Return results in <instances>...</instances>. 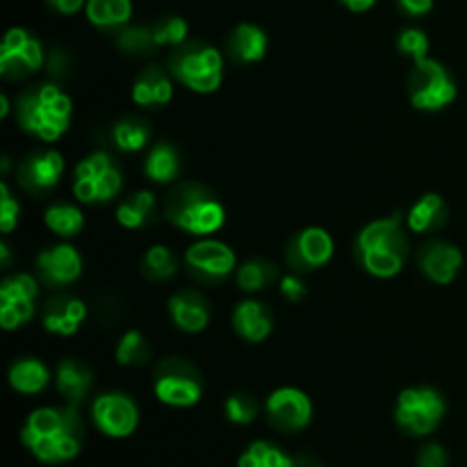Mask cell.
I'll list each match as a JSON object with an SVG mask.
<instances>
[{"instance_id":"1","label":"cell","mask_w":467,"mask_h":467,"mask_svg":"<svg viewBox=\"0 0 467 467\" xmlns=\"http://www.w3.org/2000/svg\"><path fill=\"white\" fill-rule=\"evenodd\" d=\"M21 442L41 463H67L80 454L85 424L73 406H44L27 415L21 429Z\"/></svg>"},{"instance_id":"2","label":"cell","mask_w":467,"mask_h":467,"mask_svg":"<svg viewBox=\"0 0 467 467\" xmlns=\"http://www.w3.org/2000/svg\"><path fill=\"white\" fill-rule=\"evenodd\" d=\"M409 237L404 231L401 213L369 222L356 240V258L360 267L374 278H395L409 258Z\"/></svg>"},{"instance_id":"3","label":"cell","mask_w":467,"mask_h":467,"mask_svg":"<svg viewBox=\"0 0 467 467\" xmlns=\"http://www.w3.org/2000/svg\"><path fill=\"white\" fill-rule=\"evenodd\" d=\"M71 99L53 82L30 87L16 100L18 126L41 141H57L71 126Z\"/></svg>"},{"instance_id":"4","label":"cell","mask_w":467,"mask_h":467,"mask_svg":"<svg viewBox=\"0 0 467 467\" xmlns=\"http://www.w3.org/2000/svg\"><path fill=\"white\" fill-rule=\"evenodd\" d=\"M164 217L194 237H210L226 222V210L213 190L199 182H182L169 192Z\"/></svg>"},{"instance_id":"5","label":"cell","mask_w":467,"mask_h":467,"mask_svg":"<svg viewBox=\"0 0 467 467\" xmlns=\"http://www.w3.org/2000/svg\"><path fill=\"white\" fill-rule=\"evenodd\" d=\"M169 73L196 94H214L223 80V57L214 46L190 41L169 57Z\"/></svg>"},{"instance_id":"6","label":"cell","mask_w":467,"mask_h":467,"mask_svg":"<svg viewBox=\"0 0 467 467\" xmlns=\"http://www.w3.org/2000/svg\"><path fill=\"white\" fill-rule=\"evenodd\" d=\"M121 187V167L105 150H94V153L87 155L73 173V194L80 203H109L112 199H117Z\"/></svg>"},{"instance_id":"7","label":"cell","mask_w":467,"mask_h":467,"mask_svg":"<svg viewBox=\"0 0 467 467\" xmlns=\"http://www.w3.org/2000/svg\"><path fill=\"white\" fill-rule=\"evenodd\" d=\"M447 401L436 388L415 386L400 392L395 404V422L404 433L415 438L431 436L445 420Z\"/></svg>"},{"instance_id":"8","label":"cell","mask_w":467,"mask_h":467,"mask_svg":"<svg viewBox=\"0 0 467 467\" xmlns=\"http://www.w3.org/2000/svg\"><path fill=\"white\" fill-rule=\"evenodd\" d=\"M459 87L445 64L436 59H422L413 64L409 76V99L415 109L422 112H441L447 105L454 103Z\"/></svg>"},{"instance_id":"9","label":"cell","mask_w":467,"mask_h":467,"mask_svg":"<svg viewBox=\"0 0 467 467\" xmlns=\"http://www.w3.org/2000/svg\"><path fill=\"white\" fill-rule=\"evenodd\" d=\"M153 392L158 401L171 409H192L203 397L199 369L182 358H167L155 369Z\"/></svg>"},{"instance_id":"10","label":"cell","mask_w":467,"mask_h":467,"mask_svg":"<svg viewBox=\"0 0 467 467\" xmlns=\"http://www.w3.org/2000/svg\"><path fill=\"white\" fill-rule=\"evenodd\" d=\"M46 62L44 46L26 27H9L0 44V76L23 80L39 71Z\"/></svg>"},{"instance_id":"11","label":"cell","mask_w":467,"mask_h":467,"mask_svg":"<svg viewBox=\"0 0 467 467\" xmlns=\"http://www.w3.org/2000/svg\"><path fill=\"white\" fill-rule=\"evenodd\" d=\"M39 283L32 274H14L0 283V327L16 331L35 317Z\"/></svg>"},{"instance_id":"12","label":"cell","mask_w":467,"mask_h":467,"mask_svg":"<svg viewBox=\"0 0 467 467\" xmlns=\"http://www.w3.org/2000/svg\"><path fill=\"white\" fill-rule=\"evenodd\" d=\"M269 427L281 433H299L313 420V401L299 388H278L265 404Z\"/></svg>"},{"instance_id":"13","label":"cell","mask_w":467,"mask_h":467,"mask_svg":"<svg viewBox=\"0 0 467 467\" xmlns=\"http://www.w3.org/2000/svg\"><path fill=\"white\" fill-rule=\"evenodd\" d=\"M91 420L96 429L109 438H128L140 424V409L132 397L123 392H105L91 404Z\"/></svg>"},{"instance_id":"14","label":"cell","mask_w":467,"mask_h":467,"mask_svg":"<svg viewBox=\"0 0 467 467\" xmlns=\"http://www.w3.org/2000/svg\"><path fill=\"white\" fill-rule=\"evenodd\" d=\"M336 254V242L331 233L319 226H308L295 233L285 246V260L295 272H315L328 265Z\"/></svg>"},{"instance_id":"15","label":"cell","mask_w":467,"mask_h":467,"mask_svg":"<svg viewBox=\"0 0 467 467\" xmlns=\"http://www.w3.org/2000/svg\"><path fill=\"white\" fill-rule=\"evenodd\" d=\"M185 265L196 278L205 283H217L235 272V251L213 237H201L185 251Z\"/></svg>"},{"instance_id":"16","label":"cell","mask_w":467,"mask_h":467,"mask_svg":"<svg viewBox=\"0 0 467 467\" xmlns=\"http://www.w3.org/2000/svg\"><path fill=\"white\" fill-rule=\"evenodd\" d=\"M64 169H67V164H64L59 150H35L18 164V182L30 194H48L50 190L57 187Z\"/></svg>"},{"instance_id":"17","label":"cell","mask_w":467,"mask_h":467,"mask_svg":"<svg viewBox=\"0 0 467 467\" xmlns=\"http://www.w3.org/2000/svg\"><path fill=\"white\" fill-rule=\"evenodd\" d=\"M36 276L41 283L53 287L68 285L78 281L82 274V258L76 246L71 244H55L41 251L35 260Z\"/></svg>"},{"instance_id":"18","label":"cell","mask_w":467,"mask_h":467,"mask_svg":"<svg viewBox=\"0 0 467 467\" xmlns=\"http://www.w3.org/2000/svg\"><path fill=\"white\" fill-rule=\"evenodd\" d=\"M418 267L436 285H450L463 267V254L445 240L427 242L418 254Z\"/></svg>"},{"instance_id":"19","label":"cell","mask_w":467,"mask_h":467,"mask_svg":"<svg viewBox=\"0 0 467 467\" xmlns=\"http://www.w3.org/2000/svg\"><path fill=\"white\" fill-rule=\"evenodd\" d=\"M85 319H87L85 301L68 295L53 296V299L44 306V313H41V324H44L46 331L53 333V336H64V337L80 331Z\"/></svg>"},{"instance_id":"20","label":"cell","mask_w":467,"mask_h":467,"mask_svg":"<svg viewBox=\"0 0 467 467\" xmlns=\"http://www.w3.org/2000/svg\"><path fill=\"white\" fill-rule=\"evenodd\" d=\"M169 317L173 327L182 333H201L210 324V306L205 296L194 290H182L169 299Z\"/></svg>"},{"instance_id":"21","label":"cell","mask_w":467,"mask_h":467,"mask_svg":"<svg viewBox=\"0 0 467 467\" xmlns=\"http://www.w3.org/2000/svg\"><path fill=\"white\" fill-rule=\"evenodd\" d=\"M171 73L164 71L158 64L146 67L132 82V100L141 108H164L173 99V80Z\"/></svg>"},{"instance_id":"22","label":"cell","mask_w":467,"mask_h":467,"mask_svg":"<svg viewBox=\"0 0 467 467\" xmlns=\"http://www.w3.org/2000/svg\"><path fill=\"white\" fill-rule=\"evenodd\" d=\"M233 328L242 340L251 345H260L274 331V315L265 304L255 299H246L233 310Z\"/></svg>"},{"instance_id":"23","label":"cell","mask_w":467,"mask_h":467,"mask_svg":"<svg viewBox=\"0 0 467 467\" xmlns=\"http://www.w3.org/2000/svg\"><path fill=\"white\" fill-rule=\"evenodd\" d=\"M55 388L68 406L78 409L94 388V372L80 360L64 358L59 360L57 369H55Z\"/></svg>"},{"instance_id":"24","label":"cell","mask_w":467,"mask_h":467,"mask_svg":"<svg viewBox=\"0 0 467 467\" xmlns=\"http://www.w3.org/2000/svg\"><path fill=\"white\" fill-rule=\"evenodd\" d=\"M269 48V36L255 23H240L233 27L231 36H228V50H231L233 59L242 64H255L265 59Z\"/></svg>"},{"instance_id":"25","label":"cell","mask_w":467,"mask_h":467,"mask_svg":"<svg viewBox=\"0 0 467 467\" xmlns=\"http://www.w3.org/2000/svg\"><path fill=\"white\" fill-rule=\"evenodd\" d=\"M447 210L445 199L436 192H429V194L420 196L413 203V208L406 214V226H409L410 233H433L438 228L445 226L447 222Z\"/></svg>"},{"instance_id":"26","label":"cell","mask_w":467,"mask_h":467,"mask_svg":"<svg viewBox=\"0 0 467 467\" xmlns=\"http://www.w3.org/2000/svg\"><path fill=\"white\" fill-rule=\"evenodd\" d=\"M181 155H178L176 146L169 141H158L150 146L149 155L144 160V173L149 181L158 182V185H169L181 176Z\"/></svg>"},{"instance_id":"27","label":"cell","mask_w":467,"mask_h":467,"mask_svg":"<svg viewBox=\"0 0 467 467\" xmlns=\"http://www.w3.org/2000/svg\"><path fill=\"white\" fill-rule=\"evenodd\" d=\"M85 14L99 30H121L132 16V0H87Z\"/></svg>"},{"instance_id":"28","label":"cell","mask_w":467,"mask_h":467,"mask_svg":"<svg viewBox=\"0 0 467 467\" xmlns=\"http://www.w3.org/2000/svg\"><path fill=\"white\" fill-rule=\"evenodd\" d=\"M9 386L21 395H36L50 383V369L39 358H21L9 368Z\"/></svg>"},{"instance_id":"29","label":"cell","mask_w":467,"mask_h":467,"mask_svg":"<svg viewBox=\"0 0 467 467\" xmlns=\"http://www.w3.org/2000/svg\"><path fill=\"white\" fill-rule=\"evenodd\" d=\"M155 208H158V201H155L153 192H135V194L126 196V199L119 203L117 208V222L123 228H141L144 223H149L153 219Z\"/></svg>"},{"instance_id":"30","label":"cell","mask_w":467,"mask_h":467,"mask_svg":"<svg viewBox=\"0 0 467 467\" xmlns=\"http://www.w3.org/2000/svg\"><path fill=\"white\" fill-rule=\"evenodd\" d=\"M235 281L242 292H263L276 281H281V278H278L276 265L263 258H254L237 267Z\"/></svg>"},{"instance_id":"31","label":"cell","mask_w":467,"mask_h":467,"mask_svg":"<svg viewBox=\"0 0 467 467\" xmlns=\"http://www.w3.org/2000/svg\"><path fill=\"white\" fill-rule=\"evenodd\" d=\"M44 223L55 235L71 240V237L80 235L82 228H85V214H82L80 208L71 203H55L46 210Z\"/></svg>"},{"instance_id":"32","label":"cell","mask_w":467,"mask_h":467,"mask_svg":"<svg viewBox=\"0 0 467 467\" xmlns=\"http://www.w3.org/2000/svg\"><path fill=\"white\" fill-rule=\"evenodd\" d=\"M112 140L114 146H117L121 153H140V150L146 149V144H149L150 128L146 126L141 119H121V121L114 123Z\"/></svg>"},{"instance_id":"33","label":"cell","mask_w":467,"mask_h":467,"mask_svg":"<svg viewBox=\"0 0 467 467\" xmlns=\"http://www.w3.org/2000/svg\"><path fill=\"white\" fill-rule=\"evenodd\" d=\"M237 467H296V461L272 442L255 441L240 456Z\"/></svg>"},{"instance_id":"34","label":"cell","mask_w":467,"mask_h":467,"mask_svg":"<svg viewBox=\"0 0 467 467\" xmlns=\"http://www.w3.org/2000/svg\"><path fill=\"white\" fill-rule=\"evenodd\" d=\"M178 272V255L169 246L153 244L141 258V274L149 281H169Z\"/></svg>"},{"instance_id":"35","label":"cell","mask_w":467,"mask_h":467,"mask_svg":"<svg viewBox=\"0 0 467 467\" xmlns=\"http://www.w3.org/2000/svg\"><path fill=\"white\" fill-rule=\"evenodd\" d=\"M114 356H117V363L123 365V368L146 365L150 360V345L140 331H128L119 340Z\"/></svg>"},{"instance_id":"36","label":"cell","mask_w":467,"mask_h":467,"mask_svg":"<svg viewBox=\"0 0 467 467\" xmlns=\"http://www.w3.org/2000/svg\"><path fill=\"white\" fill-rule=\"evenodd\" d=\"M119 50L128 55H149L158 48L153 36V27L146 26H126L117 35Z\"/></svg>"},{"instance_id":"37","label":"cell","mask_w":467,"mask_h":467,"mask_svg":"<svg viewBox=\"0 0 467 467\" xmlns=\"http://www.w3.org/2000/svg\"><path fill=\"white\" fill-rule=\"evenodd\" d=\"M153 27L155 44L160 46H171V48H178L187 41V32H190V26H187L185 18L181 16H162Z\"/></svg>"},{"instance_id":"38","label":"cell","mask_w":467,"mask_h":467,"mask_svg":"<svg viewBox=\"0 0 467 467\" xmlns=\"http://www.w3.org/2000/svg\"><path fill=\"white\" fill-rule=\"evenodd\" d=\"M228 422L240 424V427H249L255 418H258V401L249 392H233L223 404Z\"/></svg>"},{"instance_id":"39","label":"cell","mask_w":467,"mask_h":467,"mask_svg":"<svg viewBox=\"0 0 467 467\" xmlns=\"http://www.w3.org/2000/svg\"><path fill=\"white\" fill-rule=\"evenodd\" d=\"M397 50H400L401 55H406V57L413 59V64L427 59V53H429L427 32L420 30V27H406V30H401L400 36H397Z\"/></svg>"},{"instance_id":"40","label":"cell","mask_w":467,"mask_h":467,"mask_svg":"<svg viewBox=\"0 0 467 467\" xmlns=\"http://www.w3.org/2000/svg\"><path fill=\"white\" fill-rule=\"evenodd\" d=\"M18 219H21V205L14 199V194L9 192L7 182H0V231L7 235L16 228Z\"/></svg>"},{"instance_id":"41","label":"cell","mask_w":467,"mask_h":467,"mask_svg":"<svg viewBox=\"0 0 467 467\" xmlns=\"http://www.w3.org/2000/svg\"><path fill=\"white\" fill-rule=\"evenodd\" d=\"M418 467H450V454L441 442H424L418 451Z\"/></svg>"},{"instance_id":"42","label":"cell","mask_w":467,"mask_h":467,"mask_svg":"<svg viewBox=\"0 0 467 467\" xmlns=\"http://www.w3.org/2000/svg\"><path fill=\"white\" fill-rule=\"evenodd\" d=\"M278 287H281V295L285 296L287 301H292V304H301V301L308 296V287L301 281L299 274H285V276H281Z\"/></svg>"},{"instance_id":"43","label":"cell","mask_w":467,"mask_h":467,"mask_svg":"<svg viewBox=\"0 0 467 467\" xmlns=\"http://www.w3.org/2000/svg\"><path fill=\"white\" fill-rule=\"evenodd\" d=\"M397 5L413 18L427 16L433 9V0H397Z\"/></svg>"},{"instance_id":"44","label":"cell","mask_w":467,"mask_h":467,"mask_svg":"<svg viewBox=\"0 0 467 467\" xmlns=\"http://www.w3.org/2000/svg\"><path fill=\"white\" fill-rule=\"evenodd\" d=\"M46 3H48L55 12L62 14V16H71V14H78L80 9H85L87 0H46Z\"/></svg>"},{"instance_id":"45","label":"cell","mask_w":467,"mask_h":467,"mask_svg":"<svg viewBox=\"0 0 467 467\" xmlns=\"http://www.w3.org/2000/svg\"><path fill=\"white\" fill-rule=\"evenodd\" d=\"M340 5H345V7L354 14H363L368 12V9H372L374 5H377V0H340Z\"/></svg>"},{"instance_id":"46","label":"cell","mask_w":467,"mask_h":467,"mask_svg":"<svg viewBox=\"0 0 467 467\" xmlns=\"http://www.w3.org/2000/svg\"><path fill=\"white\" fill-rule=\"evenodd\" d=\"M9 258H12V254H9L7 242H0V260H3V267H9Z\"/></svg>"},{"instance_id":"47","label":"cell","mask_w":467,"mask_h":467,"mask_svg":"<svg viewBox=\"0 0 467 467\" xmlns=\"http://www.w3.org/2000/svg\"><path fill=\"white\" fill-rule=\"evenodd\" d=\"M7 114H9V99H7V96H0V117H7Z\"/></svg>"},{"instance_id":"48","label":"cell","mask_w":467,"mask_h":467,"mask_svg":"<svg viewBox=\"0 0 467 467\" xmlns=\"http://www.w3.org/2000/svg\"><path fill=\"white\" fill-rule=\"evenodd\" d=\"M296 467H324V465L315 463V461H301V463H296Z\"/></svg>"}]
</instances>
